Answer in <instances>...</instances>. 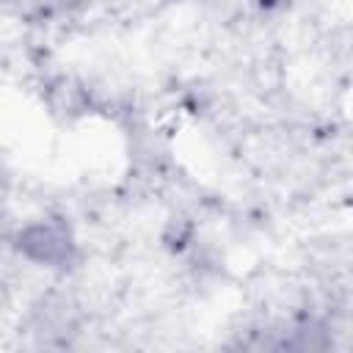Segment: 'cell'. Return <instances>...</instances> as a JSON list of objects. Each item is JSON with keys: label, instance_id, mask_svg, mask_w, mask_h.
<instances>
[{"label": "cell", "instance_id": "cell-1", "mask_svg": "<svg viewBox=\"0 0 353 353\" xmlns=\"http://www.w3.org/2000/svg\"><path fill=\"white\" fill-rule=\"evenodd\" d=\"M17 248L22 256L47 265V268H63L74 254V240L69 229L61 221H36L19 229Z\"/></svg>", "mask_w": 353, "mask_h": 353}]
</instances>
